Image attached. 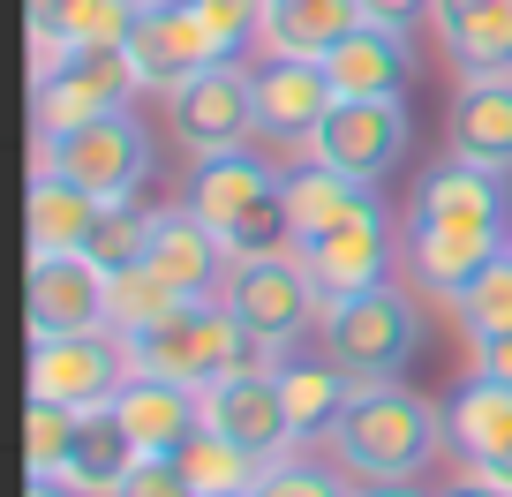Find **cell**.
<instances>
[{
	"instance_id": "cell-1",
	"label": "cell",
	"mask_w": 512,
	"mask_h": 497,
	"mask_svg": "<svg viewBox=\"0 0 512 497\" xmlns=\"http://www.w3.org/2000/svg\"><path fill=\"white\" fill-rule=\"evenodd\" d=\"M512 241V204H505V174H482L467 159H445L422 174L415 204H407V272L422 294L460 302V287L482 272Z\"/></svg>"
},
{
	"instance_id": "cell-2",
	"label": "cell",
	"mask_w": 512,
	"mask_h": 497,
	"mask_svg": "<svg viewBox=\"0 0 512 497\" xmlns=\"http://www.w3.org/2000/svg\"><path fill=\"white\" fill-rule=\"evenodd\" d=\"M437 445H445V415L422 392H407L400 377L392 385H354V400L324 430V460L347 482H422Z\"/></svg>"
},
{
	"instance_id": "cell-3",
	"label": "cell",
	"mask_w": 512,
	"mask_h": 497,
	"mask_svg": "<svg viewBox=\"0 0 512 497\" xmlns=\"http://www.w3.org/2000/svg\"><path fill=\"white\" fill-rule=\"evenodd\" d=\"M181 204L226 241V257H279L287 241V204H279V166L241 151H211L189 166V196Z\"/></svg>"
},
{
	"instance_id": "cell-4",
	"label": "cell",
	"mask_w": 512,
	"mask_h": 497,
	"mask_svg": "<svg viewBox=\"0 0 512 497\" xmlns=\"http://www.w3.org/2000/svg\"><path fill=\"white\" fill-rule=\"evenodd\" d=\"M317 339L354 385H392L407 362H415V339H422V317H415V294L377 279L362 294H339V302L317 309Z\"/></svg>"
},
{
	"instance_id": "cell-5",
	"label": "cell",
	"mask_w": 512,
	"mask_h": 497,
	"mask_svg": "<svg viewBox=\"0 0 512 497\" xmlns=\"http://www.w3.org/2000/svg\"><path fill=\"white\" fill-rule=\"evenodd\" d=\"M128 347V377H166V385H219L226 369L249 362V332H241V317L226 302H181L166 324H151L144 339H121Z\"/></svg>"
},
{
	"instance_id": "cell-6",
	"label": "cell",
	"mask_w": 512,
	"mask_h": 497,
	"mask_svg": "<svg viewBox=\"0 0 512 497\" xmlns=\"http://www.w3.org/2000/svg\"><path fill=\"white\" fill-rule=\"evenodd\" d=\"M38 166L68 174L76 189H91L98 204H136V189L151 181V136L128 106L98 113L83 129H61V136H38Z\"/></svg>"
},
{
	"instance_id": "cell-7",
	"label": "cell",
	"mask_w": 512,
	"mask_h": 497,
	"mask_svg": "<svg viewBox=\"0 0 512 497\" xmlns=\"http://www.w3.org/2000/svg\"><path fill=\"white\" fill-rule=\"evenodd\" d=\"M144 91L136 68H128V46H61L46 68H31V121L38 136H61V129H83L98 113L128 106Z\"/></svg>"
},
{
	"instance_id": "cell-8",
	"label": "cell",
	"mask_w": 512,
	"mask_h": 497,
	"mask_svg": "<svg viewBox=\"0 0 512 497\" xmlns=\"http://www.w3.org/2000/svg\"><path fill=\"white\" fill-rule=\"evenodd\" d=\"M219 302L241 317V332H249L256 354H287L324 309L317 287H309V272L294 264V249H279V257H234Z\"/></svg>"
},
{
	"instance_id": "cell-9",
	"label": "cell",
	"mask_w": 512,
	"mask_h": 497,
	"mask_svg": "<svg viewBox=\"0 0 512 497\" xmlns=\"http://www.w3.org/2000/svg\"><path fill=\"white\" fill-rule=\"evenodd\" d=\"M166 121H174V144L189 159L241 151L256 136V68H241V53L196 68L181 91H166Z\"/></svg>"
},
{
	"instance_id": "cell-10",
	"label": "cell",
	"mask_w": 512,
	"mask_h": 497,
	"mask_svg": "<svg viewBox=\"0 0 512 497\" xmlns=\"http://www.w3.org/2000/svg\"><path fill=\"white\" fill-rule=\"evenodd\" d=\"M196 407H204V430L234 437V445H241V452H256L264 467L287 460V452H302V445H294V422H287V400H279L272 354H256V362L226 369L219 385L196 392Z\"/></svg>"
},
{
	"instance_id": "cell-11",
	"label": "cell",
	"mask_w": 512,
	"mask_h": 497,
	"mask_svg": "<svg viewBox=\"0 0 512 497\" xmlns=\"http://www.w3.org/2000/svg\"><path fill=\"white\" fill-rule=\"evenodd\" d=\"M121 46H128V68H136V83H144V91H159V98L181 91L196 68L226 61L219 31L196 16V0H144V8H136V31H128Z\"/></svg>"
},
{
	"instance_id": "cell-12",
	"label": "cell",
	"mask_w": 512,
	"mask_h": 497,
	"mask_svg": "<svg viewBox=\"0 0 512 497\" xmlns=\"http://www.w3.org/2000/svg\"><path fill=\"white\" fill-rule=\"evenodd\" d=\"M128 385V347L113 332H31V392L61 407H106Z\"/></svg>"
},
{
	"instance_id": "cell-13",
	"label": "cell",
	"mask_w": 512,
	"mask_h": 497,
	"mask_svg": "<svg viewBox=\"0 0 512 497\" xmlns=\"http://www.w3.org/2000/svg\"><path fill=\"white\" fill-rule=\"evenodd\" d=\"M309 159H324V166L377 189L407 159V106L400 98H339L317 121V136H309Z\"/></svg>"
},
{
	"instance_id": "cell-14",
	"label": "cell",
	"mask_w": 512,
	"mask_h": 497,
	"mask_svg": "<svg viewBox=\"0 0 512 497\" xmlns=\"http://www.w3.org/2000/svg\"><path fill=\"white\" fill-rule=\"evenodd\" d=\"M294 264L309 272L317 302H339V294L377 287V279L392 272V219H384V204L369 196V204L354 211V219H339L332 234L302 241V249H294Z\"/></svg>"
},
{
	"instance_id": "cell-15",
	"label": "cell",
	"mask_w": 512,
	"mask_h": 497,
	"mask_svg": "<svg viewBox=\"0 0 512 497\" xmlns=\"http://www.w3.org/2000/svg\"><path fill=\"white\" fill-rule=\"evenodd\" d=\"M332 106H339V91L324 76V61H294V53H264L256 61V136L294 144L309 159V136H317V121Z\"/></svg>"
},
{
	"instance_id": "cell-16",
	"label": "cell",
	"mask_w": 512,
	"mask_h": 497,
	"mask_svg": "<svg viewBox=\"0 0 512 497\" xmlns=\"http://www.w3.org/2000/svg\"><path fill=\"white\" fill-rule=\"evenodd\" d=\"M445 445L460 452L475 475H490L497 490H512V385L505 377H467L445 400Z\"/></svg>"
},
{
	"instance_id": "cell-17",
	"label": "cell",
	"mask_w": 512,
	"mask_h": 497,
	"mask_svg": "<svg viewBox=\"0 0 512 497\" xmlns=\"http://www.w3.org/2000/svg\"><path fill=\"white\" fill-rule=\"evenodd\" d=\"M144 264L181 294V302H219V294H226V272H234L226 241L211 234L189 204L159 211V234H151V257H144Z\"/></svg>"
},
{
	"instance_id": "cell-18",
	"label": "cell",
	"mask_w": 512,
	"mask_h": 497,
	"mask_svg": "<svg viewBox=\"0 0 512 497\" xmlns=\"http://www.w3.org/2000/svg\"><path fill=\"white\" fill-rule=\"evenodd\" d=\"M452 159L482 166V174H512V76H467L445 121Z\"/></svg>"
},
{
	"instance_id": "cell-19",
	"label": "cell",
	"mask_w": 512,
	"mask_h": 497,
	"mask_svg": "<svg viewBox=\"0 0 512 497\" xmlns=\"http://www.w3.org/2000/svg\"><path fill=\"white\" fill-rule=\"evenodd\" d=\"M31 332H106V272L91 257H31Z\"/></svg>"
},
{
	"instance_id": "cell-20",
	"label": "cell",
	"mask_w": 512,
	"mask_h": 497,
	"mask_svg": "<svg viewBox=\"0 0 512 497\" xmlns=\"http://www.w3.org/2000/svg\"><path fill=\"white\" fill-rule=\"evenodd\" d=\"M445 61L467 76H512V0H437L430 8Z\"/></svg>"
},
{
	"instance_id": "cell-21",
	"label": "cell",
	"mask_w": 512,
	"mask_h": 497,
	"mask_svg": "<svg viewBox=\"0 0 512 497\" xmlns=\"http://www.w3.org/2000/svg\"><path fill=\"white\" fill-rule=\"evenodd\" d=\"M369 196H377L369 181L339 174V166H324V159L279 166V204H287V241H294V249H302V241H317V234H332L339 219H354Z\"/></svg>"
},
{
	"instance_id": "cell-22",
	"label": "cell",
	"mask_w": 512,
	"mask_h": 497,
	"mask_svg": "<svg viewBox=\"0 0 512 497\" xmlns=\"http://www.w3.org/2000/svg\"><path fill=\"white\" fill-rule=\"evenodd\" d=\"M144 460V445L128 437V422H121V407H83L76 415V445H68V467H61V482L76 497H113L128 482V467Z\"/></svg>"
},
{
	"instance_id": "cell-23",
	"label": "cell",
	"mask_w": 512,
	"mask_h": 497,
	"mask_svg": "<svg viewBox=\"0 0 512 497\" xmlns=\"http://www.w3.org/2000/svg\"><path fill=\"white\" fill-rule=\"evenodd\" d=\"M279 400H287L294 445H324V430L339 422V407L354 400V377L332 362V354H272Z\"/></svg>"
},
{
	"instance_id": "cell-24",
	"label": "cell",
	"mask_w": 512,
	"mask_h": 497,
	"mask_svg": "<svg viewBox=\"0 0 512 497\" xmlns=\"http://www.w3.org/2000/svg\"><path fill=\"white\" fill-rule=\"evenodd\" d=\"M136 8L144 0H31V68H46L61 46H121Z\"/></svg>"
},
{
	"instance_id": "cell-25",
	"label": "cell",
	"mask_w": 512,
	"mask_h": 497,
	"mask_svg": "<svg viewBox=\"0 0 512 497\" xmlns=\"http://www.w3.org/2000/svg\"><path fill=\"white\" fill-rule=\"evenodd\" d=\"M407 38L377 31V23H354L332 53H324V76H332L339 98H400L407 91Z\"/></svg>"
},
{
	"instance_id": "cell-26",
	"label": "cell",
	"mask_w": 512,
	"mask_h": 497,
	"mask_svg": "<svg viewBox=\"0 0 512 497\" xmlns=\"http://www.w3.org/2000/svg\"><path fill=\"white\" fill-rule=\"evenodd\" d=\"M98 196L76 189L53 166H31V257H83V234L98 219Z\"/></svg>"
},
{
	"instance_id": "cell-27",
	"label": "cell",
	"mask_w": 512,
	"mask_h": 497,
	"mask_svg": "<svg viewBox=\"0 0 512 497\" xmlns=\"http://www.w3.org/2000/svg\"><path fill=\"white\" fill-rule=\"evenodd\" d=\"M113 407H121L128 437L144 452H181V437L204 422V407H196L189 385H166V377H128L121 392H113Z\"/></svg>"
},
{
	"instance_id": "cell-28",
	"label": "cell",
	"mask_w": 512,
	"mask_h": 497,
	"mask_svg": "<svg viewBox=\"0 0 512 497\" xmlns=\"http://www.w3.org/2000/svg\"><path fill=\"white\" fill-rule=\"evenodd\" d=\"M354 23H362L354 0H272L256 46H264V53H294V61H324Z\"/></svg>"
},
{
	"instance_id": "cell-29",
	"label": "cell",
	"mask_w": 512,
	"mask_h": 497,
	"mask_svg": "<svg viewBox=\"0 0 512 497\" xmlns=\"http://www.w3.org/2000/svg\"><path fill=\"white\" fill-rule=\"evenodd\" d=\"M174 467L189 475V490H196V497H249L256 482H264V460H256V452H241L234 437L204 430V422H196V430L181 437Z\"/></svg>"
},
{
	"instance_id": "cell-30",
	"label": "cell",
	"mask_w": 512,
	"mask_h": 497,
	"mask_svg": "<svg viewBox=\"0 0 512 497\" xmlns=\"http://www.w3.org/2000/svg\"><path fill=\"white\" fill-rule=\"evenodd\" d=\"M181 309V294L166 287L151 264H136V272H113L106 279V332L113 339H144L151 324H166Z\"/></svg>"
},
{
	"instance_id": "cell-31",
	"label": "cell",
	"mask_w": 512,
	"mask_h": 497,
	"mask_svg": "<svg viewBox=\"0 0 512 497\" xmlns=\"http://www.w3.org/2000/svg\"><path fill=\"white\" fill-rule=\"evenodd\" d=\"M151 234H159V211H144V204H106L91 219V234H83V257L98 264V272H136V264L151 257Z\"/></svg>"
},
{
	"instance_id": "cell-32",
	"label": "cell",
	"mask_w": 512,
	"mask_h": 497,
	"mask_svg": "<svg viewBox=\"0 0 512 497\" xmlns=\"http://www.w3.org/2000/svg\"><path fill=\"white\" fill-rule=\"evenodd\" d=\"M452 317H460L467 347H482V339H505V332H512V241H505V249H497V257L460 287Z\"/></svg>"
},
{
	"instance_id": "cell-33",
	"label": "cell",
	"mask_w": 512,
	"mask_h": 497,
	"mask_svg": "<svg viewBox=\"0 0 512 497\" xmlns=\"http://www.w3.org/2000/svg\"><path fill=\"white\" fill-rule=\"evenodd\" d=\"M68 445H76V407L31 392V407H23V460H31V475H61Z\"/></svg>"
},
{
	"instance_id": "cell-34",
	"label": "cell",
	"mask_w": 512,
	"mask_h": 497,
	"mask_svg": "<svg viewBox=\"0 0 512 497\" xmlns=\"http://www.w3.org/2000/svg\"><path fill=\"white\" fill-rule=\"evenodd\" d=\"M256 497H354V482L339 475L332 460H302V452H287V460L264 467Z\"/></svg>"
},
{
	"instance_id": "cell-35",
	"label": "cell",
	"mask_w": 512,
	"mask_h": 497,
	"mask_svg": "<svg viewBox=\"0 0 512 497\" xmlns=\"http://www.w3.org/2000/svg\"><path fill=\"white\" fill-rule=\"evenodd\" d=\"M264 8H272V0H196V16L219 31L226 53H249L256 38H264Z\"/></svg>"
},
{
	"instance_id": "cell-36",
	"label": "cell",
	"mask_w": 512,
	"mask_h": 497,
	"mask_svg": "<svg viewBox=\"0 0 512 497\" xmlns=\"http://www.w3.org/2000/svg\"><path fill=\"white\" fill-rule=\"evenodd\" d=\"M113 497H196V490H189V475L174 467V452H144Z\"/></svg>"
},
{
	"instance_id": "cell-37",
	"label": "cell",
	"mask_w": 512,
	"mask_h": 497,
	"mask_svg": "<svg viewBox=\"0 0 512 497\" xmlns=\"http://www.w3.org/2000/svg\"><path fill=\"white\" fill-rule=\"evenodd\" d=\"M354 8H362V23H377V31H415V23L422 16H430V8H437V0H354Z\"/></svg>"
},
{
	"instance_id": "cell-38",
	"label": "cell",
	"mask_w": 512,
	"mask_h": 497,
	"mask_svg": "<svg viewBox=\"0 0 512 497\" xmlns=\"http://www.w3.org/2000/svg\"><path fill=\"white\" fill-rule=\"evenodd\" d=\"M467 354H475L482 377H505V385H512V332L505 339H482V347H467Z\"/></svg>"
},
{
	"instance_id": "cell-39",
	"label": "cell",
	"mask_w": 512,
	"mask_h": 497,
	"mask_svg": "<svg viewBox=\"0 0 512 497\" xmlns=\"http://www.w3.org/2000/svg\"><path fill=\"white\" fill-rule=\"evenodd\" d=\"M437 497H512V490H497L490 475H475V467H467V475L452 482V490H437Z\"/></svg>"
},
{
	"instance_id": "cell-40",
	"label": "cell",
	"mask_w": 512,
	"mask_h": 497,
	"mask_svg": "<svg viewBox=\"0 0 512 497\" xmlns=\"http://www.w3.org/2000/svg\"><path fill=\"white\" fill-rule=\"evenodd\" d=\"M354 497H430L422 482H354Z\"/></svg>"
},
{
	"instance_id": "cell-41",
	"label": "cell",
	"mask_w": 512,
	"mask_h": 497,
	"mask_svg": "<svg viewBox=\"0 0 512 497\" xmlns=\"http://www.w3.org/2000/svg\"><path fill=\"white\" fill-rule=\"evenodd\" d=\"M31 497H76V490H68L61 475H31Z\"/></svg>"
},
{
	"instance_id": "cell-42",
	"label": "cell",
	"mask_w": 512,
	"mask_h": 497,
	"mask_svg": "<svg viewBox=\"0 0 512 497\" xmlns=\"http://www.w3.org/2000/svg\"><path fill=\"white\" fill-rule=\"evenodd\" d=\"M249 497H256V490H249Z\"/></svg>"
}]
</instances>
